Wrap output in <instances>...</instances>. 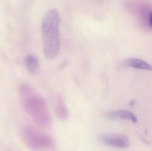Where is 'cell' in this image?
<instances>
[{
	"label": "cell",
	"instance_id": "cell-9",
	"mask_svg": "<svg viewBox=\"0 0 152 151\" xmlns=\"http://www.w3.org/2000/svg\"><path fill=\"white\" fill-rule=\"evenodd\" d=\"M25 65L27 70L31 74H35L39 70V61L33 54H29L25 58Z\"/></svg>",
	"mask_w": 152,
	"mask_h": 151
},
{
	"label": "cell",
	"instance_id": "cell-3",
	"mask_svg": "<svg viewBox=\"0 0 152 151\" xmlns=\"http://www.w3.org/2000/svg\"><path fill=\"white\" fill-rule=\"evenodd\" d=\"M21 137L27 147L32 151H53L55 148L51 136L31 124L22 127Z\"/></svg>",
	"mask_w": 152,
	"mask_h": 151
},
{
	"label": "cell",
	"instance_id": "cell-2",
	"mask_svg": "<svg viewBox=\"0 0 152 151\" xmlns=\"http://www.w3.org/2000/svg\"><path fill=\"white\" fill-rule=\"evenodd\" d=\"M60 21L59 12L55 9L48 10L42 20L43 52L49 61L56 59L60 49Z\"/></svg>",
	"mask_w": 152,
	"mask_h": 151
},
{
	"label": "cell",
	"instance_id": "cell-4",
	"mask_svg": "<svg viewBox=\"0 0 152 151\" xmlns=\"http://www.w3.org/2000/svg\"><path fill=\"white\" fill-rule=\"evenodd\" d=\"M125 5L128 11L142 28L152 30L151 4L140 0H129L126 1Z\"/></svg>",
	"mask_w": 152,
	"mask_h": 151
},
{
	"label": "cell",
	"instance_id": "cell-6",
	"mask_svg": "<svg viewBox=\"0 0 152 151\" xmlns=\"http://www.w3.org/2000/svg\"><path fill=\"white\" fill-rule=\"evenodd\" d=\"M52 105L55 115L58 119L61 121H65L69 116L68 107L65 104L62 96L59 94H56L52 98Z\"/></svg>",
	"mask_w": 152,
	"mask_h": 151
},
{
	"label": "cell",
	"instance_id": "cell-1",
	"mask_svg": "<svg viewBox=\"0 0 152 151\" xmlns=\"http://www.w3.org/2000/svg\"><path fill=\"white\" fill-rule=\"evenodd\" d=\"M19 96L22 107L34 122L43 127L51 124V115L47 102L34 87L23 83L19 87Z\"/></svg>",
	"mask_w": 152,
	"mask_h": 151
},
{
	"label": "cell",
	"instance_id": "cell-5",
	"mask_svg": "<svg viewBox=\"0 0 152 151\" xmlns=\"http://www.w3.org/2000/svg\"><path fill=\"white\" fill-rule=\"evenodd\" d=\"M99 140L104 144L114 148H127L130 146L129 137L117 133H101L98 136Z\"/></svg>",
	"mask_w": 152,
	"mask_h": 151
},
{
	"label": "cell",
	"instance_id": "cell-7",
	"mask_svg": "<svg viewBox=\"0 0 152 151\" xmlns=\"http://www.w3.org/2000/svg\"><path fill=\"white\" fill-rule=\"evenodd\" d=\"M104 117L108 119L113 120H126L132 122H138V118L134 113L127 110H115L106 112L104 114Z\"/></svg>",
	"mask_w": 152,
	"mask_h": 151
},
{
	"label": "cell",
	"instance_id": "cell-8",
	"mask_svg": "<svg viewBox=\"0 0 152 151\" xmlns=\"http://www.w3.org/2000/svg\"><path fill=\"white\" fill-rule=\"evenodd\" d=\"M123 65L127 68H133L136 70H146L152 72V65L147 62L146 61L142 60L136 57L128 58L123 60Z\"/></svg>",
	"mask_w": 152,
	"mask_h": 151
}]
</instances>
